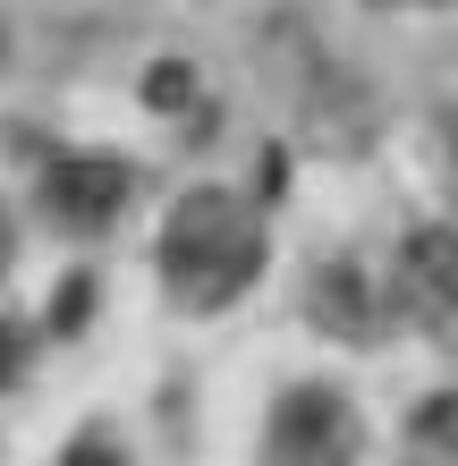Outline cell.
<instances>
[{
  "mask_svg": "<svg viewBox=\"0 0 458 466\" xmlns=\"http://www.w3.org/2000/svg\"><path fill=\"white\" fill-rule=\"evenodd\" d=\"M9 339H17V331H0V381H9Z\"/></svg>",
  "mask_w": 458,
  "mask_h": 466,
  "instance_id": "obj_8",
  "label": "cell"
},
{
  "mask_svg": "<svg viewBox=\"0 0 458 466\" xmlns=\"http://www.w3.org/2000/svg\"><path fill=\"white\" fill-rule=\"evenodd\" d=\"M255 271H263V229L229 187H196V196L170 204V221H161V289L187 314L229 306Z\"/></svg>",
  "mask_w": 458,
  "mask_h": 466,
  "instance_id": "obj_1",
  "label": "cell"
},
{
  "mask_svg": "<svg viewBox=\"0 0 458 466\" xmlns=\"http://www.w3.org/2000/svg\"><path fill=\"white\" fill-rule=\"evenodd\" d=\"M127 204V161H102V153H60L43 170V212L60 229H111Z\"/></svg>",
  "mask_w": 458,
  "mask_h": 466,
  "instance_id": "obj_4",
  "label": "cell"
},
{
  "mask_svg": "<svg viewBox=\"0 0 458 466\" xmlns=\"http://www.w3.org/2000/svg\"><path fill=\"white\" fill-rule=\"evenodd\" d=\"M357 458V416H348L340 390H289L272 407V432H263V466H348Z\"/></svg>",
  "mask_w": 458,
  "mask_h": 466,
  "instance_id": "obj_2",
  "label": "cell"
},
{
  "mask_svg": "<svg viewBox=\"0 0 458 466\" xmlns=\"http://www.w3.org/2000/svg\"><path fill=\"white\" fill-rule=\"evenodd\" d=\"M314 314L331 322L340 339H365V331H373V297L357 289V271H348V263H331V271L314 280Z\"/></svg>",
  "mask_w": 458,
  "mask_h": 466,
  "instance_id": "obj_5",
  "label": "cell"
},
{
  "mask_svg": "<svg viewBox=\"0 0 458 466\" xmlns=\"http://www.w3.org/2000/svg\"><path fill=\"white\" fill-rule=\"evenodd\" d=\"M399 306L442 348H458V221H424L399 246Z\"/></svg>",
  "mask_w": 458,
  "mask_h": 466,
  "instance_id": "obj_3",
  "label": "cell"
},
{
  "mask_svg": "<svg viewBox=\"0 0 458 466\" xmlns=\"http://www.w3.org/2000/svg\"><path fill=\"white\" fill-rule=\"evenodd\" d=\"M416 441H424V450H442V458L458 466V390L424 399V416H416Z\"/></svg>",
  "mask_w": 458,
  "mask_h": 466,
  "instance_id": "obj_6",
  "label": "cell"
},
{
  "mask_svg": "<svg viewBox=\"0 0 458 466\" xmlns=\"http://www.w3.org/2000/svg\"><path fill=\"white\" fill-rule=\"evenodd\" d=\"M68 466H127V458H119V441H111V432H76Z\"/></svg>",
  "mask_w": 458,
  "mask_h": 466,
  "instance_id": "obj_7",
  "label": "cell"
},
{
  "mask_svg": "<svg viewBox=\"0 0 458 466\" xmlns=\"http://www.w3.org/2000/svg\"><path fill=\"white\" fill-rule=\"evenodd\" d=\"M0 263H9V221H0Z\"/></svg>",
  "mask_w": 458,
  "mask_h": 466,
  "instance_id": "obj_9",
  "label": "cell"
}]
</instances>
